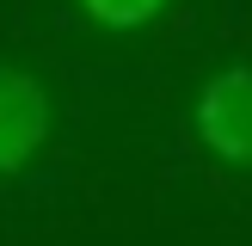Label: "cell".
Listing matches in <instances>:
<instances>
[{"instance_id": "3", "label": "cell", "mask_w": 252, "mask_h": 246, "mask_svg": "<svg viewBox=\"0 0 252 246\" xmlns=\"http://www.w3.org/2000/svg\"><path fill=\"white\" fill-rule=\"evenodd\" d=\"M160 6H166V0H80V12L93 25H105V31H135V25H148Z\"/></svg>"}, {"instance_id": "1", "label": "cell", "mask_w": 252, "mask_h": 246, "mask_svg": "<svg viewBox=\"0 0 252 246\" xmlns=\"http://www.w3.org/2000/svg\"><path fill=\"white\" fill-rule=\"evenodd\" d=\"M49 142V92L31 68L0 62V179L25 172Z\"/></svg>"}, {"instance_id": "2", "label": "cell", "mask_w": 252, "mask_h": 246, "mask_svg": "<svg viewBox=\"0 0 252 246\" xmlns=\"http://www.w3.org/2000/svg\"><path fill=\"white\" fill-rule=\"evenodd\" d=\"M197 135L221 160L252 166V68H221L197 92Z\"/></svg>"}]
</instances>
